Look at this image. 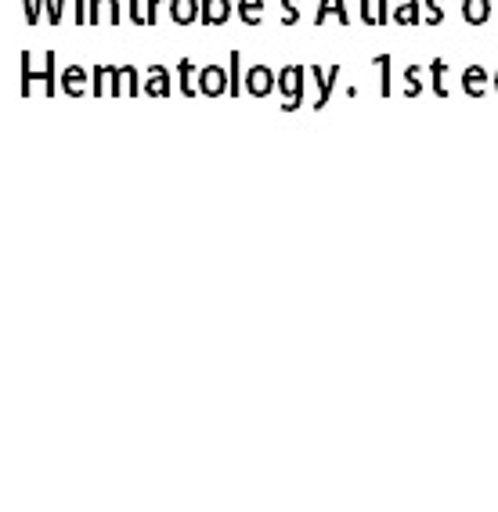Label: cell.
I'll return each mask as SVG.
<instances>
[{
	"mask_svg": "<svg viewBox=\"0 0 498 512\" xmlns=\"http://www.w3.org/2000/svg\"><path fill=\"white\" fill-rule=\"evenodd\" d=\"M253 87L264 91V87H268V73H253Z\"/></svg>",
	"mask_w": 498,
	"mask_h": 512,
	"instance_id": "cell-6",
	"label": "cell"
},
{
	"mask_svg": "<svg viewBox=\"0 0 498 512\" xmlns=\"http://www.w3.org/2000/svg\"><path fill=\"white\" fill-rule=\"evenodd\" d=\"M491 15H495L491 0H462V19L470 26H484V22H491Z\"/></svg>",
	"mask_w": 498,
	"mask_h": 512,
	"instance_id": "cell-2",
	"label": "cell"
},
{
	"mask_svg": "<svg viewBox=\"0 0 498 512\" xmlns=\"http://www.w3.org/2000/svg\"><path fill=\"white\" fill-rule=\"evenodd\" d=\"M434 76H437V94H444V98H448V69H444L441 58L434 62Z\"/></svg>",
	"mask_w": 498,
	"mask_h": 512,
	"instance_id": "cell-4",
	"label": "cell"
},
{
	"mask_svg": "<svg viewBox=\"0 0 498 512\" xmlns=\"http://www.w3.org/2000/svg\"><path fill=\"white\" fill-rule=\"evenodd\" d=\"M488 83H491V76L484 65H470V69L462 73V91L470 94V98H484V94H488Z\"/></svg>",
	"mask_w": 498,
	"mask_h": 512,
	"instance_id": "cell-1",
	"label": "cell"
},
{
	"mask_svg": "<svg viewBox=\"0 0 498 512\" xmlns=\"http://www.w3.org/2000/svg\"><path fill=\"white\" fill-rule=\"evenodd\" d=\"M397 22H419V8H415V0H401V8H397Z\"/></svg>",
	"mask_w": 498,
	"mask_h": 512,
	"instance_id": "cell-3",
	"label": "cell"
},
{
	"mask_svg": "<svg viewBox=\"0 0 498 512\" xmlns=\"http://www.w3.org/2000/svg\"><path fill=\"white\" fill-rule=\"evenodd\" d=\"M491 19H495V22H498V0H495V15H491Z\"/></svg>",
	"mask_w": 498,
	"mask_h": 512,
	"instance_id": "cell-8",
	"label": "cell"
},
{
	"mask_svg": "<svg viewBox=\"0 0 498 512\" xmlns=\"http://www.w3.org/2000/svg\"><path fill=\"white\" fill-rule=\"evenodd\" d=\"M491 83H495V94H498V73H495V76H491Z\"/></svg>",
	"mask_w": 498,
	"mask_h": 512,
	"instance_id": "cell-7",
	"label": "cell"
},
{
	"mask_svg": "<svg viewBox=\"0 0 498 512\" xmlns=\"http://www.w3.org/2000/svg\"><path fill=\"white\" fill-rule=\"evenodd\" d=\"M426 8H430V11H426V19H430V22H441L444 19L441 0H426Z\"/></svg>",
	"mask_w": 498,
	"mask_h": 512,
	"instance_id": "cell-5",
	"label": "cell"
}]
</instances>
